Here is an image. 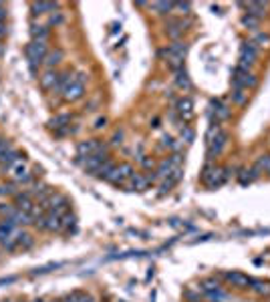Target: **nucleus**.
Masks as SVG:
<instances>
[{"instance_id":"obj_13","label":"nucleus","mask_w":270,"mask_h":302,"mask_svg":"<svg viewBox=\"0 0 270 302\" xmlns=\"http://www.w3.org/2000/svg\"><path fill=\"white\" fill-rule=\"evenodd\" d=\"M240 6L248 10V14H252V16H256L258 21H262L264 16H266V12H268V2H240Z\"/></svg>"},{"instance_id":"obj_54","label":"nucleus","mask_w":270,"mask_h":302,"mask_svg":"<svg viewBox=\"0 0 270 302\" xmlns=\"http://www.w3.org/2000/svg\"><path fill=\"white\" fill-rule=\"evenodd\" d=\"M50 302H61V300H50Z\"/></svg>"},{"instance_id":"obj_8","label":"nucleus","mask_w":270,"mask_h":302,"mask_svg":"<svg viewBox=\"0 0 270 302\" xmlns=\"http://www.w3.org/2000/svg\"><path fill=\"white\" fill-rule=\"evenodd\" d=\"M77 153H79V157H87V155H95V153H107V145L99 139L81 141L77 145Z\"/></svg>"},{"instance_id":"obj_1","label":"nucleus","mask_w":270,"mask_h":302,"mask_svg":"<svg viewBox=\"0 0 270 302\" xmlns=\"http://www.w3.org/2000/svg\"><path fill=\"white\" fill-rule=\"evenodd\" d=\"M228 143V133L222 129L218 123H214L210 129H208V135H206V145H208V162H214Z\"/></svg>"},{"instance_id":"obj_10","label":"nucleus","mask_w":270,"mask_h":302,"mask_svg":"<svg viewBox=\"0 0 270 302\" xmlns=\"http://www.w3.org/2000/svg\"><path fill=\"white\" fill-rule=\"evenodd\" d=\"M107 159H111L109 153H95V155L81 157V165H83V169H87L89 173H97L99 167L107 162Z\"/></svg>"},{"instance_id":"obj_9","label":"nucleus","mask_w":270,"mask_h":302,"mask_svg":"<svg viewBox=\"0 0 270 302\" xmlns=\"http://www.w3.org/2000/svg\"><path fill=\"white\" fill-rule=\"evenodd\" d=\"M220 276L226 280L230 286H234V288H240V290L250 288V282H252V278H250V276H246L244 272H238V270H232V272H222Z\"/></svg>"},{"instance_id":"obj_5","label":"nucleus","mask_w":270,"mask_h":302,"mask_svg":"<svg viewBox=\"0 0 270 302\" xmlns=\"http://www.w3.org/2000/svg\"><path fill=\"white\" fill-rule=\"evenodd\" d=\"M258 85V79L254 73H250L248 69H242V67H236L232 70V89H254Z\"/></svg>"},{"instance_id":"obj_23","label":"nucleus","mask_w":270,"mask_h":302,"mask_svg":"<svg viewBox=\"0 0 270 302\" xmlns=\"http://www.w3.org/2000/svg\"><path fill=\"white\" fill-rule=\"evenodd\" d=\"M260 177V171L256 169V167H250V169H242L240 173H238V182H240V186H250L252 182H256Z\"/></svg>"},{"instance_id":"obj_20","label":"nucleus","mask_w":270,"mask_h":302,"mask_svg":"<svg viewBox=\"0 0 270 302\" xmlns=\"http://www.w3.org/2000/svg\"><path fill=\"white\" fill-rule=\"evenodd\" d=\"M10 173H12V177H14V182L19 184V182H28L30 180V173H28V167H26L23 162H16L12 167H10Z\"/></svg>"},{"instance_id":"obj_42","label":"nucleus","mask_w":270,"mask_h":302,"mask_svg":"<svg viewBox=\"0 0 270 302\" xmlns=\"http://www.w3.org/2000/svg\"><path fill=\"white\" fill-rule=\"evenodd\" d=\"M190 8H192V4H190V2H175V6H173V10H184L182 14H188V12H190Z\"/></svg>"},{"instance_id":"obj_31","label":"nucleus","mask_w":270,"mask_h":302,"mask_svg":"<svg viewBox=\"0 0 270 302\" xmlns=\"http://www.w3.org/2000/svg\"><path fill=\"white\" fill-rule=\"evenodd\" d=\"M157 14H168V12H172L173 6H175V2H153V4H149Z\"/></svg>"},{"instance_id":"obj_15","label":"nucleus","mask_w":270,"mask_h":302,"mask_svg":"<svg viewBox=\"0 0 270 302\" xmlns=\"http://www.w3.org/2000/svg\"><path fill=\"white\" fill-rule=\"evenodd\" d=\"M129 182H131V187H133V189L143 191V189H148V187L155 182V175H149V173H133V177H131Z\"/></svg>"},{"instance_id":"obj_38","label":"nucleus","mask_w":270,"mask_h":302,"mask_svg":"<svg viewBox=\"0 0 270 302\" xmlns=\"http://www.w3.org/2000/svg\"><path fill=\"white\" fill-rule=\"evenodd\" d=\"M67 125H71V115H59L50 121V127H55V129H61Z\"/></svg>"},{"instance_id":"obj_37","label":"nucleus","mask_w":270,"mask_h":302,"mask_svg":"<svg viewBox=\"0 0 270 302\" xmlns=\"http://www.w3.org/2000/svg\"><path fill=\"white\" fill-rule=\"evenodd\" d=\"M200 286H202V290H204V292H210V290H218V288H222L218 278H214V276H212V278L202 280V284H200Z\"/></svg>"},{"instance_id":"obj_22","label":"nucleus","mask_w":270,"mask_h":302,"mask_svg":"<svg viewBox=\"0 0 270 302\" xmlns=\"http://www.w3.org/2000/svg\"><path fill=\"white\" fill-rule=\"evenodd\" d=\"M14 240H16V248H19V250H28V248L34 244V238L28 232H25V230H21V232L16 230V232H14Z\"/></svg>"},{"instance_id":"obj_2","label":"nucleus","mask_w":270,"mask_h":302,"mask_svg":"<svg viewBox=\"0 0 270 302\" xmlns=\"http://www.w3.org/2000/svg\"><path fill=\"white\" fill-rule=\"evenodd\" d=\"M228 180H230V167H222V165H216L214 162H208V165L202 171V182L210 189L220 187Z\"/></svg>"},{"instance_id":"obj_18","label":"nucleus","mask_w":270,"mask_h":302,"mask_svg":"<svg viewBox=\"0 0 270 302\" xmlns=\"http://www.w3.org/2000/svg\"><path fill=\"white\" fill-rule=\"evenodd\" d=\"M175 167L172 162V157H166V159H161V162L155 165V180H166L170 173H172V169Z\"/></svg>"},{"instance_id":"obj_17","label":"nucleus","mask_w":270,"mask_h":302,"mask_svg":"<svg viewBox=\"0 0 270 302\" xmlns=\"http://www.w3.org/2000/svg\"><path fill=\"white\" fill-rule=\"evenodd\" d=\"M210 109H212V115L216 117V123H222V121H226L228 117H230V109H228V105H224L222 101H212L210 103Z\"/></svg>"},{"instance_id":"obj_49","label":"nucleus","mask_w":270,"mask_h":302,"mask_svg":"<svg viewBox=\"0 0 270 302\" xmlns=\"http://www.w3.org/2000/svg\"><path fill=\"white\" fill-rule=\"evenodd\" d=\"M121 139H123V133H121V131H117V133L113 135V141H111V145H119V143H121Z\"/></svg>"},{"instance_id":"obj_36","label":"nucleus","mask_w":270,"mask_h":302,"mask_svg":"<svg viewBox=\"0 0 270 302\" xmlns=\"http://www.w3.org/2000/svg\"><path fill=\"white\" fill-rule=\"evenodd\" d=\"M115 165H117V163L113 162V159H107V162H105L103 165H101V167H99V171L95 173V175H99L101 180H105V177H107V175L111 173V169H113Z\"/></svg>"},{"instance_id":"obj_21","label":"nucleus","mask_w":270,"mask_h":302,"mask_svg":"<svg viewBox=\"0 0 270 302\" xmlns=\"http://www.w3.org/2000/svg\"><path fill=\"white\" fill-rule=\"evenodd\" d=\"M57 8H59L57 2H32V4H30V10H32L34 16H37V14H49V12H55Z\"/></svg>"},{"instance_id":"obj_40","label":"nucleus","mask_w":270,"mask_h":302,"mask_svg":"<svg viewBox=\"0 0 270 302\" xmlns=\"http://www.w3.org/2000/svg\"><path fill=\"white\" fill-rule=\"evenodd\" d=\"M87 298L89 296L85 292H71V294H67L61 302H87Z\"/></svg>"},{"instance_id":"obj_33","label":"nucleus","mask_w":270,"mask_h":302,"mask_svg":"<svg viewBox=\"0 0 270 302\" xmlns=\"http://www.w3.org/2000/svg\"><path fill=\"white\" fill-rule=\"evenodd\" d=\"M19 193V186L16 182H10V184H2L0 186V196H6V198H14Z\"/></svg>"},{"instance_id":"obj_47","label":"nucleus","mask_w":270,"mask_h":302,"mask_svg":"<svg viewBox=\"0 0 270 302\" xmlns=\"http://www.w3.org/2000/svg\"><path fill=\"white\" fill-rule=\"evenodd\" d=\"M63 21V14L61 12H57V14H50V24H59Z\"/></svg>"},{"instance_id":"obj_55","label":"nucleus","mask_w":270,"mask_h":302,"mask_svg":"<svg viewBox=\"0 0 270 302\" xmlns=\"http://www.w3.org/2000/svg\"><path fill=\"white\" fill-rule=\"evenodd\" d=\"M2 302H12V300H2Z\"/></svg>"},{"instance_id":"obj_51","label":"nucleus","mask_w":270,"mask_h":302,"mask_svg":"<svg viewBox=\"0 0 270 302\" xmlns=\"http://www.w3.org/2000/svg\"><path fill=\"white\" fill-rule=\"evenodd\" d=\"M4 57V45H2V41H0V59Z\"/></svg>"},{"instance_id":"obj_39","label":"nucleus","mask_w":270,"mask_h":302,"mask_svg":"<svg viewBox=\"0 0 270 302\" xmlns=\"http://www.w3.org/2000/svg\"><path fill=\"white\" fill-rule=\"evenodd\" d=\"M246 99H248V91H244V89H232V101L236 105H244Z\"/></svg>"},{"instance_id":"obj_45","label":"nucleus","mask_w":270,"mask_h":302,"mask_svg":"<svg viewBox=\"0 0 270 302\" xmlns=\"http://www.w3.org/2000/svg\"><path fill=\"white\" fill-rule=\"evenodd\" d=\"M8 149H10V141L2 139V137H0V155H2L4 151H8Z\"/></svg>"},{"instance_id":"obj_53","label":"nucleus","mask_w":270,"mask_h":302,"mask_svg":"<svg viewBox=\"0 0 270 302\" xmlns=\"http://www.w3.org/2000/svg\"><path fill=\"white\" fill-rule=\"evenodd\" d=\"M32 302H45V300H41V298H37V300H32Z\"/></svg>"},{"instance_id":"obj_29","label":"nucleus","mask_w":270,"mask_h":302,"mask_svg":"<svg viewBox=\"0 0 270 302\" xmlns=\"http://www.w3.org/2000/svg\"><path fill=\"white\" fill-rule=\"evenodd\" d=\"M75 226H77V216L75 214H65L63 218H61V232H73Z\"/></svg>"},{"instance_id":"obj_48","label":"nucleus","mask_w":270,"mask_h":302,"mask_svg":"<svg viewBox=\"0 0 270 302\" xmlns=\"http://www.w3.org/2000/svg\"><path fill=\"white\" fill-rule=\"evenodd\" d=\"M105 125H107V119L105 117H99L97 121H95V129H103Z\"/></svg>"},{"instance_id":"obj_41","label":"nucleus","mask_w":270,"mask_h":302,"mask_svg":"<svg viewBox=\"0 0 270 302\" xmlns=\"http://www.w3.org/2000/svg\"><path fill=\"white\" fill-rule=\"evenodd\" d=\"M14 209H16L14 204H0V220L2 218H8L10 220V216L14 214Z\"/></svg>"},{"instance_id":"obj_44","label":"nucleus","mask_w":270,"mask_h":302,"mask_svg":"<svg viewBox=\"0 0 270 302\" xmlns=\"http://www.w3.org/2000/svg\"><path fill=\"white\" fill-rule=\"evenodd\" d=\"M141 165H143V169H155V162L149 159V157H143V159H141Z\"/></svg>"},{"instance_id":"obj_4","label":"nucleus","mask_w":270,"mask_h":302,"mask_svg":"<svg viewBox=\"0 0 270 302\" xmlns=\"http://www.w3.org/2000/svg\"><path fill=\"white\" fill-rule=\"evenodd\" d=\"M26 61H28V67L30 70H37L39 65L45 63L47 55H49V43H43V41H30L25 48Z\"/></svg>"},{"instance_id":"obj_43","label":"nucleus","mask_w":270,"mask_h":302,"mask_svg":"<svg viewBox=\"0 0 270 302\" xmlns=\"http://www.w3.org/2000/svg\"><path fill=\"white\" fill-rule=\"evenodd\" d=\"M182 137H186L188 141H192L194 139V131L188 129V125H184V129H182Z\"/></svg>"},{"instance_id":"obj_12","label":"nucleus","mask_w":270,"mask_h":302,"mask_svg":"<svg viewBox=\"0 0 270 302\" xmlns=\"http://www.w3.org/2000/svg\"><path fill=\"white\" fill-rule=\"evenodd\" d=\"M175 111H177V115L182 117L184 123L192 121V119H194V101H192L190 97H182V99H177V103H175Z\"/></svg>"},{"instance_id":"obj_11","label":"nucleus","mask_w":270,"mask_h":302,"mask_svg":"<svg viewBox=\"0 0 270 302\" xmlns=\"http://www.w3.org/2000/svg\"><path fill=\"white\" fill-rule=\"evenodd\" d=\"M188 26H190V21H184V19H172V21H168L166 23V34L170 37V39H179L186 30H188Z\"/></svg>"},{"instance_id":"obj_24","label":"nucleus","mask_w":270,"mask_h":302,"mask_svg":"<svg viewBox=\"0 0 270 302\" xmlns=\"http://www.w3.org/2000/svg\"><path fill=\"white\" fill-rule=\"evenodd\" d=\"M133 173H135V169H133V165L127 162H121L117 163V177H119V186L125 184L127 180H131L133 177Z\"/></svg>"},{"instance_id":"obj_30","label":"nucleus","mask_w":270,"mask_h":302,"mask_svg":"<svg viewBox=\"0 0 270 302\" xmlns=\"http://www.w3.org/2000/svg\"><path fill=\"white\" fill-rule=\"evenodd\" d=\"M254 167L260 171V173H268L270 175V153H264V155H260L258 159H256V163H254Z\"/></svg>"},{"instance_id":"obj_26","label":"nucleus","mask_w":270,"mask_h":302,"mask_svg":"<svg viewBox=\"0 0 270 302\" xmlns=\"http://www.w3.org/2000/svg\"><path fill=\"white\" fill-rule=\"evenodd\" d=\"M65 59V52L61 50V48H55V50H49V55H47V59H45V67L47 69H55L57 65H61V61Z\"/></svg>"},{"instance_id":"obj_25","label":"nucleus","mask_w":270,"mask_h":302,"mask_svg":"<svg viewBox=\"0 0 270 302\" xmlns=\"http://www.w3.org/2000/svg\"><path fill=\"white\" fill-rule=\"evenodd\" d=\"M49 26H45V24H32L30 26V37H32V41H43V43H47L49 41Z\"/></svg>"},{"instance_id":"obj_34","label":"nucleus","mask_w":270,"mask_h":302,"mask_svg":"<svg viewBox=\"0 0 270 302\" xmlns=\"http://www.w3.org/2000/svg\"><path fill=\"white\" fill-rule=\"evenodd\" d=\"M240 23H242V26H244V28H248V30H256V28L260 26V21H258L256 16L248 14V12H246L244 16H242V21H240Z\"/></svg>"},{"instance_id":"obj_32","label":"nucleus","mask_w":270,"mask_h":302,"mask_svg":"<svg viewBox=\"0 0 270 302\" xmlns=\"http://www.w3.org/2000/svg\"><path fill=\"white\" fill-rule=\"evenodd\" d=\"M206 294V298L210 302H226L228 300V294L222 290V288H218V290H210V292H204Z\"/></svg>"},{"instance_id":"obj_14","label":"nucleus","mask_w":270,"mask_h":302,"mask_svg":"<svg viewBox=\"0 0 270 302\" xmlns=\"http://www.w3.org/2000/svg\"><path fill=\"white\" fill-rule=\"evenodd\" d=\"M182 175H184V169L182 167H173L172 173L161 182V186H159V193H168L173 186H177L179 184V180H182Z\"/></svg>"},{"instance_id":"obj_16","label":"nucleus","mask_w":270,"mask_h":302,"mask_svg":"<svg viewBox=\"0 0 270 302\" xmlns=\"http://www.w3.org/2000/svg\"><path fill=\"white\" fill-rule=\"evenodd\" d=\"M57 79H59V70L47 69L43 75H41V87H43L45 91L52 93V91H55V87H57Z\"/></svg>"},{"instance_id":"obj_19","label":"nucleus","mask_w":270,"mask_h":302,"mask_svg":"<svg viewBox=\"0 0 270 302\" xmlns=\"http://www.w3.org/2000/svg\"><path fill=\"white\" fill-rule=\"evenodd\" d=\"M16 162H21V153L16 149H12V147L0 155V167L2 169H10Z\"/></svg>"},{"instance_id":"obj_7","label":"nucleus","mask_w":270,"mask_h":302,"mask_svg":"<svg viewBox=\"0 0 270 302\" xmlns=\"http://www.w3.org/2000/svg\"><path fill=\"white\" fill-rule=\"evenodd\" d=\"M256 59H258V48L256 45L252 43V41H244L242 45H240V63H238V67H242V69H248L256 63Z\"/></svg>"},{"instance_id":"obj_50","label":"nucleus","mask_w":270,"mask_h":302,"mask_svg":"<svg viewBox=\"0 0 270 302\" xmlns=\"http://www.w3.org/2000/svg\"><path fill=\"white\" fill-rule=\"evenodd\" d=\"M6 34H8V26H6V23H0V41H2Z\"/></svg>"},{"instance_id":"obj_28","label":"nucleus","mask_w":270,"mask_h":302,"mask_svg":"<svg viewBox=\"0 0 270 302\" xmlns=\"http://www.w3.org/2000/svg\"><path fill=\"white\" fill-rule=\"evenodd\" d=\"M175 85L182 89V91H192V81H190V77H188V73L186 69H179L175 70Z\"/></svg>"},{"instance_id":"obj_6","label":"nucleus","mask_w":270,"mask_h":302,"mask_svg":"<svg viewBox=\"0 0 270 302\" xmlns=\"http://www.w3.org/2000/svg\"><path fill=\"white\" fill-rule=\"evenodd\" d=\"M83 97H85V75L83 73H77V75H73L71 83L65 87L63 99L69 101V103H75V101H79Z\"/></svg>"},{"instance_id":"obj_27","label":"nucleus","mask_w":270,"mask_h":302,"mask_svg":"<svg viewBox=\"0 0 270 302\" xmlns=\"http://www.w3.org/2000/svg\"><path fill=\"white\" fill-rule=\"evenodd\" d=\"M250 290L258 296H270V282L268 280H252Z\"/></svg>"},{"instance_id":"obj_3","label":"nucleus","mask_w":270,"mask_h":302,"mask_svg":"<svg viewBox=\"0 0 270 302\" xmlns=\"http://www.w3.org/2000/svg\"><path fill=\"white\" fill-rule=\"evenodd\" d=\"M188 52V43H182V41H175L172 45H168L166 48L159 50V55L168 61V65L172 67L173 70L184 69V57Z\"/></svg>"},{"instance_id":"obj_46","label":"nucleus","mask_w":270,"mask_h":302,"mask_svg":"<svg viewBox=\"0 0 270 302\" xmlns=\"http://www.w3.org/2000/svg\"><path fill=\"white\" fill-rule=\"evenodd\" d=\"M6 16H8V12H6V6L0 2V23H6Z\"/></svg>"},{"instance_id":"obj_35","label":"nucleus","mask_w":270,"mask_h":302,"mask_svg":"<svg viewBox=\"0 0 270 302\" xmlns=\"http://www.w3.org/2000/svg\"><path fill=\"white\" fill-rule=\"evenodd\" d=\"M254 45H256V48H268L270 47V34L268 32H258L256 37H254V41H252Z\"/></svg>"},{"instance_id":"obj_52","label":"nucleus","mask_w":270,"mask_h":302,"mask_svg":"<svg viewBox=\"0 0 270 302\" xmlns=\"http://www.w3.org/2000/svg\"><path fill=\"white\" fill-rule=\"evenodd\" d=\"M87 302H95V300H93V298H91V296H89V298H87Z\"/></svg>"}]
</instances>
